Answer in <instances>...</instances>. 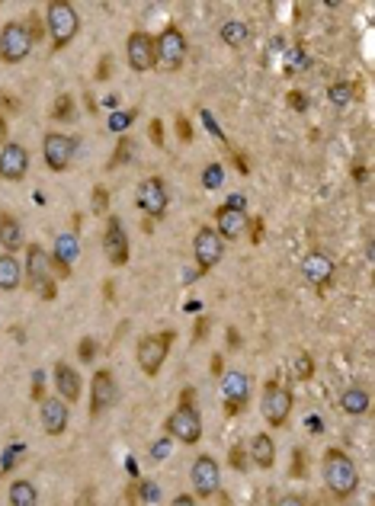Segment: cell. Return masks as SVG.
<instances>
[{
    "label": "cell",
    "instance_id": "cell-1",
    "mask_svg": "<svg viewBox=\"0 0 375 506\" xmlns=\"http://www.w3.org/2000/svg\"><path fill=\"white\" fill-rule=\"evenodd\" d=\"M321 477L324 487L337 500H350L353 493L360 491V471L353 465V459L344 449H328L321 459Z\"/></svg>",
    "mask_w": 375,
    "mask_h": 506
},
{
    "label": "cell",
    "instance_id": "cell-2",
    "mask_svg": "<svg viewBox=\"0 0 375 506\" xmlns=\"http://www.w3.org/2000/svg\"><path fill=\"white\" fill-rule=\"evenodd\" d=\"M46 30L52 36V48L62 52L74 42L77 30H81V13L71 7L68 0H52L46 7Z\"/></svg>",
    "mask_w": 375,
    "mask_h": 506
},
{
    "label": "cell",
    "instance_id": "cell-3",
    "mask_svg": "<svg viewBox=\"0 0 375 506\" xmlns=\"http://www.w3.org/2000/svg\"><path fill=\"white\" fill-rule=\"evenodd\" d=\"M26 283L38 299H55V279H52V257L46 253L42 244H26V260H23Z\"/></svg>",
    "mask_w": 375,
    "mask_h": 506
},
{
    "label": "cell",
    "instance_id": "cell-4",
    "mask_svg": "<svg viewBox=\"0 0 375 506\" xmlns=\"http://www.w3.org/2000/svg\"><path fill=\"white\" fill-rule=\"evenodd\" d=\"M292 407H295V398H292V392L286 388V384H279L276 378L263 384L260 414H263V420H267V426H273V430L286 426V420H289V414H292Z\"/></svg>",
    "mask_w": 375,
    "mask_h": 506
},
{
    "label": "cell",
    "instance_id": "cell-5",
    "mask_svg": "<svg viewBox=\"0 0 375 506\" xmlns=\"http://www.w3.org/2000/svg\"><path fill=\"white\" fill-rule=\"evenodd\" d=\"M170 343H174V330H164V333H145L135 346L138 368L151 378L158 375V372L164 368V359H167V353H170Z\"/></svg>",
    "mask_w": 375,
    "mask_h": 506
},
{
    "label": "cell",
    "instance_id": "cell-6",
    "mask_svg": "<svg viewBox=\"0 0 375 506\" xmlns=\"http://www.w3.org/2000/svg\"><path fill=\"white\" fill-rule=\"evenodd\" d=\"M154 46H158V64L164 71H180L186 64V55H190V42H186L183 30L180 26H164L161 36H154Z\"/></svg>",
    "mask_w": 375,
    "mask_h": 506
},
{
    "label": "cell",
    "instance_id": "cell-7",
    "mask_svg": "<svg viewBox=\"0 0 375 506\" xmlns=\"http://www.w3.org/2000/svg\"><path fill=\"white\" fill-rule=\"evenodd\" d=\"M32 36L30 30H26V23H20V20H10V23H4V30H0V62L4 64H20L30 58L32 52Z\"/></svg>",
    "mask_w": 375,
    "mask_h": 506
},
{
    "label": "cell",
    "instance_id": "cell-8",
    "mask_svg": "<svg viewBox=\"0 0 375 506\" xmlns=\"http://www.w3.org/2000/svg\"><path fill=\"white\" fill-rule=\"evenodd\" d=\"M164 430H167V439H176V443L183 445H196L202 439V414L192 404H180L167 417Z\"/></svg>",
    "mask_w": 375,
    "mask_h": 506
},
{
    "label": "cell",
    "instance_id": "cell-9",
    "mask_svg": "<svg viewBox=\"0 0 375 506\" xmlns=\"http://www.w3.org/2000/svg\"><path fill=\"white\" fill-rule=\"evenodd\" d=\"M190 484L196 500L218 497V491H222V468H218V461L212 455H200L190 465Z\"/></svg>",
    "mask_w": 375,
    "mask_h": 506
},
{
    "label": "cell",
    "instance_id": "cell-10",
    "mask_svg": "<svg viewBox=\"0 0 375 506\" xmlns=\"http://www.w3.org/2000/svg\"><path fill=\"white\" fill-rule=\"evenodd\" d=\"M125 62L138 74H148V71L158 68V46H154L151 32L145 30L129 32V38H125Z\"/></svg>",
    "mask_w": 375,
    "mask_h": 506
},
{
    "label": "cell",
    "instance_id": "cell-11",
    "mask_svg": "<svg viewBox=\"0 0 375 506\" xmlns=\"http://www.w3.org/2000/svg\"><path fill=\"white\" fill-rule=\"evenodd\" d=\"M192 257H196V266H200V276H206L209 269H215L225 257V240L215 234V228L202 224L192 238Z\"/></svg>",
    "mask_w": 375,
    "mask_h": 506
},
{
    "label": "cell",
    "instance_id": "cell-12",
    "mask_svg": "<svg viewBox=\"0 0 375 506\" xmlns=\"http://www.w3.org/2000/svg\"><path fill=\"white\" fill-rule=\"evenodd\" d=\"M135 202L148 218H164L167 215V206H170L167 183H164L161 177H145L135 190Z\"/></svg>",
    "mask_w": 375,
    "mask_h": 506
},
{
    "label": "cell",
    "instance_id": "cell-13",
    "mask_svg": "<svg viewBox=\"0 0 375 506\" xmlns=\"http://www.w3.org/2000/svg\"><path fill=\"white\" fill-rule=\"evenodd\" d=\"M115 398H119V384H115V375L109 372V368H97L90 378V417L97 420V417H103L109 410V407L115 404Z\"/></svg>",
    "mask_w": 375,
    "mask_h": 506
},
{
    "label": "cell",
    "instance_id": "cell-14",
    "mask_svg": "<svg viewBox=\"0 0 375 506\" xmlns=\"http://www.w3.org/2000/svg\"><path fill=\"white\" fill-rule=\"evenodd\" d=\"M74 139L62 135V131H46L42 135V157H46V167L55 173H64L71 167V157H74Z\"/></svg>",
    "mask_w": 375,
    "mask_h": 506
},
{
    "label": "cell",
    "instance_id": "cell-15",
    "mask_svg": "<svg viewBox=\"0 0 375 506\" xmlns=\"http://www.w3.org/2000/svg\"><path fill=\"white\" fill-rule=\"evenodd\" d=\"M251 392H253V382L247 372H238V368H231L222 375V401L228 407L231 414H241L247 404H251Z\"/></svg>",
    "mask_w": 375,
    "mask_h": 506
},
{
    "label": "cell",
    "instance_id": "cell-16",
    "mask_svg": "<svg viewBox=\"0 0 375 506\" xmlns=\"http://www.w3.org/2000/svg\"><path fill=\"white\" fill-rule=\"evenodd\" d=\"M103 253L113 266H125L129 263V234L123 228V218L109 215L107 231H103Z\"/></svg>",
    "mask_w": 375,
    "mask_h": 506
},
{
    "label": "cell",
    "instance_id": "cell-17",
    "mask_svg": "<svg viewBox=\"0 0 375 506\" xmlns=\"http://www.w3.org/2000/svg\"><path fill=\"white\" fill-rule=\"evenodd\" d=\"M26 173H30V151L20 141H7L4 151H0V180L20 183Z\"/></svg>",
    "mask_w": 375,
    "mask_h": 506
},
{
    "label": "cell",
    "instance_id": "cell-18",
    "mask_svg": "<svg viewBox=\"0 0 375 506\" xmlns=\"http://www.w3.org/2000/svg\"><path fill=\"white\" fill-rule=\"evenodd\" d=\"M212 228L222 240H238V238H244V231L251 228V218H247V212H238V208L218 206L215 208Z\"/></svg>",
    "mask_w": 375,
    "mask_h": 506
},
{
    "label": "cell",
    "instance_id": "cell-19",
    "mask_svg": "<svg viewBox=\"0 0 375 506\" xmlns=\"http://www.w3.org/2000/svg\"><path fill=\"white\" fill-rule=\"evenodd\" d=\"M302 276L308 279V283L314 285V289H328L330 283H334V260H330L328 253H321V250H311L302 260Z\"/></svg>",
    "mask_w": 375,
    "mask_h": 506
},
{
    "label": "cell",
    "instance_id": "cell-20",
    "mask_svg": "<svg viewBox=\"0 0 375 506\" xmlns=\"http://www.w3.org/2000/svg\"><path fill=\"white\" fill-rule=\"evenodd\" d=\"M38 420H42V430L48 436H62L68 430V420H71V410L62 398H46L38 404Z\"/></svg>",
    "mask_w": 375,
    "mask_h": 506
},
{
    "label": "cell",
    "instance_id": "cell-21",
    "mask_svg": "<svg viewBox=\"0 0 375 506\" xmlns=\"http://www.w3.org/2000/svg\"><path fill=\"white\" fill-rule=\"evenodd\" d=\"M77 253H81V240H77V234L64 231V234L55 238V250L48 253V257H52V266H58L62 276H68L71 266H74V260H77Z\"/></svg>",
    "mask_w": 375,
    "mask_h": 506
},
{
    "label": "cell",
    "instance_id": "cell-22",
    "mask_svg": "<svg viewBox=\"0 0 375 506\" xmlns=\"http://www.w3.org/2000/svg\"><path fill=\"white\" fill-rule=\"evenodd\" d=\"M55 388H58V398H62L64 404H74V401L81 398V392H84L81 372L71 368L68 362H58V366H55Z\"/></svg>",
    "mask_w": 375,
    "mask_h": 506
},
{
    "label": "cell",
    "instance_id": "cell-23",
    "mask_svg": "<svg viewBox=\"0 0 375 506\" xmlns=\"http://www.w3.org/2000/svg\"><path fill=\"white\" fill-rule=\"evenodd\" d=\"M0 247L7 253L26 250V231L20 224V218L10 215V212H0Z\"/></svg>",
    "mask_w": 375,
    "mask_h": 506
},
{
    "label": "cell",
    "instance_id": "cell-24",
    "mask_svg": "<svg viewBox=\"0 0 375 506\" xmlns=\"http://www.w3.org/2000/svg\"><path fill=\"white\" fill-rule=\"evenodd\" d=\"M26 283L23 263L16 260V253H0V291H16Z\"/></svg>",
    "mask_w": 375,
    "mask_h": 506
},
{
    "label": "cell",
    "instance_id": "cell-25",
    "mask_svg": "<svg viewBox=\"0 0 375 506\" xmlns=\"http://www.w3.org/2000/svg\"><path fill=\"white\" fill-rule=\"evenodd\" d=\"M247 452H251L253 465L263 471H269L276 465V443L269 433H257V436L251 439V445H247Z\"/></svg>",
    "mask_w": 375,
    "mask_h": 506
},
{
    "label": "cell",
    "instance_id": "cell-26",
    "mask_svg": "<svg viewBox=\"0 0 375 506\" xmlns=\"http://www.w3.org/2000/svg\"><path fill=\"white\" fill-rule=\"evenodd\" d=\"M369 404H372V398H369L366 384H350V388L340 394V410H344L346 417H362L369 410Z\"/></svg>",
    "mask_w": 375,
    "mask_h": 506
},
{
    "label": "cell",
    "instance_id": "cell-27",
    "mask_svg": "<svg viewBox=\"0 0 375 506\" xmlns=\"http://www.w3.org/2000/svg\"><path fill=\"white\" fill-rule=\"evenodd\" d=\"M218 38H222L228 48L241 52V48L251 42V26H247L244 20H225V23L218 26Z\"/></svg>",
    "mask_w": 375,
    "mask_h": 506
},
{
    "label": "cell",
    "instance_id": "cell-28",
    "mask_svg": "<svg viewBox=\"0 0 375 506\" xmlns=\"http://www.w3.org/2000/svg\"><path fill=\"white\" fill-rule=\"evenodd\" d=\"M10 506H38V491L32 481H23V477H16L10 484V493H7Z\"/></svg>",
    "mask_w": 375,
    "mask_h": 506
},
{
    "label": "cell",
    "instance_id": "cell-29",
    "mask_svg": "<svg viewBox=\"0 0 375 506\" xmlns=\"http://www.w3.org/2000/svg\"><path fill=\"white\" fill-rule=\"evenodd\" d=\"M356 97H360V90H356V84H350V80H337V84L328 87V100L334 103L337 109L356 103Z\"/></svg>",
    "mask_w": 375,
    "mask_h": 506
},
{
    "label": "cell",
    "instance_id": "cell-30",
    "mask_svg": "<svg viewBox=\"0 0 375 506\" xmlns=\"http://www.w3.org/2000/svg\"><path fill=\"white\" fill-rule=\"evenodd\" d=\"M135 115H138L135 109H125V113H113V115H109V129H113L115 135H125Z\"/></svg>",
    "mask_w": 375,
    "mask_h": 506
},
{
    "label": "cell",
    "instance_id": "cell-31",
    "mask_svg": "<svg viewBox=\"0 0 375 506\" xmlns=\"http://www.w3.org/2000/svg\"><path fill=\"white\" fill-rule=\"evenodd\" d=\"M222 177H225L222 164H209L206 173H202V186H206V190H218V186H222Z\"/></svg>",
    "mask_w": 375,
    "mask_h": 506
},
{
    "label": "cell",
    "instance_id": "cell-32",
    "mask_svg": "<svg viewBox=\"0 0 375 506\" xmlns=\"http://www.w3.org/2000/svg\"><path fill=\"white\" fill-rule=\"evenodd\" d=\"M132 151H135V145H132L129 135H123V139H119V145H115L113 167H119V164H129V161H132Z\"/></svg>",
    "mask_w": 375,
    "mask_h": 506
},
{
    "label": "cell",
    "instance_id": "cell-33",
    "mask_svg": "<svg viewBox=\"0 0 375 506\" xmlns=\"http://www.w3.org/2000/svg\"><path fill=\"white\" fill-rule=\"evenodd\" d=\"M295 378H299V382H308V378H311V372H314V366H311V356L308 353H302V356H295Z\"/></svg>",
    "mask_w": 375,
    "mask_h": 506
},
{
    "label": "cell",
    "instance_id": "cell-34",
    "mask_svg": "<svg viewBox=\"0 0 375 506\" xmlns=\"http://www.w3.org/2000/svg\"><path fill=\"white\" fill-rule=\"evenodd\" d=\"M107 208H109V192H107V186H97V190H93V212H97V215H103Z\"/></svg>",
    "mask_w": 375,
    "mask_h": 506
},
{
    "label": "cell",
    "instance_id": "cell-35",
    "mask_svg": "<svg viewBox=\"0 0 375 506\" xmlns=\"http://www.w3.org/2000/svg\"><path fill=\"white\" fill-rule=\"evenodd\" d=\"M74 115V100H71L68 93L58 97V109H55V119H71Z\"/></svg>",
    "mask_w": 375,
    "mask_h": 506
},
{
    "label": "cell",
    "instance_id": "cell-36",
    "mask_svg": "<svg viewBox=\"0 0 375 506\" xmlns=\"http://www.w3.org/2000/svg\"><path fill=\"white\" fill-rule=\"evenodd\" d=\"M276 506H308V500L302 493H283V497L276 500Z\"/></svg>",
    "mask_w": 375,
    "mask_h": 506
},
{
    "label": "cell",
    "instance_id": "cell-37",
    "mask_svg": "<svg viewBox=\"0 0 375 506\" xmlns=\"http://www.w3.org/2000/svg\"><path fill=\"white\" fill-rule=\"evenodd\" d=\"M170 506H200V500L192 497V493H176L174 503H170Z\"/></svg>",
    "mask_w": 375,
    "mask_h": 506
},
{
    "label": "cell",
    "instance_id": "cell-38",
    "mask_svg": "<svg viewBox=\"0 0 375 506\" xmlns=\"http://www.w3.org/2000/svg\"><path fill=\"white\" fill-rule=\"evenodd\" d=\"M151 139H154V145H164V122L161 119H154L151 122Z\"/></svg>",
    "mask_w": 375,
    "mask_h": 506
},
{
    "label": "cell",
    "instance_id": "cell-39",
    "mask_svg": "<svg viewBox=\"0 0 375 506\" xmlns=\"http://www.w3.org/2000/svg\"><path fill=\"white\" fill-rule=\"evenodd\" d=\"M225 206H228V208H238V212H244V208H247V199L238 192V196H231V199L225 202Z\"/></svg>",
    "mask_w": 375,
    "mask_h": 506
},
{
    "label": "cell",
    "instance_id": "cell-40",
    "mask_svg": "<svg viewBox=\"0 0 375 506\" xmlns=\"http://www.w3.org/2000/svg\"><path fill=\"white\" fill-rule=\"evenodd\" d=\"M10 141V125H7V119H4V113H0V148L7 145Z\"/></svg>",
    "mask_w": 375,
    "mask_h": 506
},
{
    "label": "cell",
    "instance_id": "cell-41",
    "mask_svg": "<svg viewBox=\"0 0 375 506\" xmlns=\"http://www.w3.org/2000/svg\"><path fill=\"white\" fill-rule=\"evenodd\" d=\"M81 359L93 362V340H84V343H81Z\"/></svg>",
    "mask_w": 375,
    "mask_h": 506
},
{
    "label": "cell",
    "instance_id": "cell-42",
    "mask_svg": "<svg viewBox=\"0 0 375 506\" xmlns=\"http://www.w3.org/2000/svg\"><path fill=\"white\" fill-rule=\"evenodd\" d=\"M176 125H180V135H183V139L190 141V122H186V119H180Z\"/></svg>",
    "mask_w": 375,
    "mask_h": 506
},
{
    "label": "cell",
    "instance_id": "cell-43",
    "mask_svg": "<svg viewBox=\"0 0 375 506\" xmlns=\"http://www.w3.org/2000/svg\"><path fill=\"white\" fill-rule=\"evenodd\" d=\"M218 506H231V500H228V497H222V500H218Z\"/></svg>",
    "mask_w": 375,
    "mask_h": 506
},
{
    "label": "cell",
    "instance_id": "cell-44",
    "mask_svg": "<svg viewBox=\"0 0 375 506\" xmlns=\"http://www.w3.org/2000/svg\"><path fill=\"white\" fill-rule=\"evenodd\" d=\"M318 506H330V503H318Z\"/></svg>",
    "mask_w": 375,
    "mask_h": 506
}]
</instances>
